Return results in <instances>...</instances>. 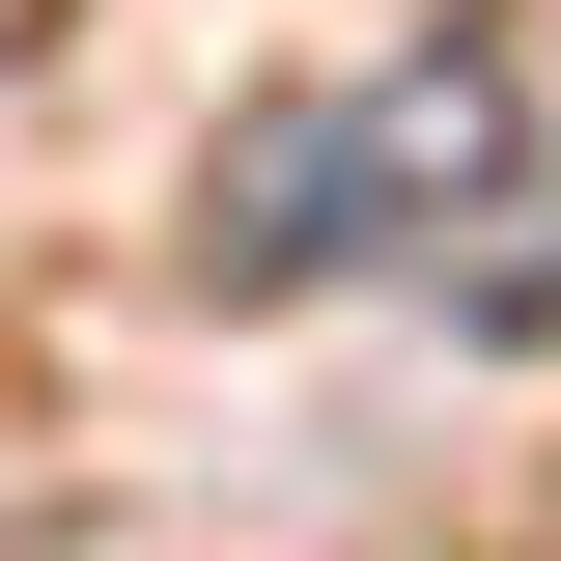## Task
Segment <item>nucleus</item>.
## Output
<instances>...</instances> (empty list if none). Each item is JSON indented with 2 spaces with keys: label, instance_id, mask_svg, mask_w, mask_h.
I'll list each match as a JSON object with an SVG mask.
<instances>
[{
  "label": "nucleus",
  "instance_id": "1",
  "mask_svg": "<svg viewBox=\"0 0 561 561\" xmlns=\"http://www.w3.org/2000/svg\"><path fill=\"white\" fill-rule=\"evenodd\" d=\"M309 253H393V280H449L478 337H561V140H534V84L505 57H393L365 113L225 140L197 280H309Z\"/></svg>",
  "mask_w": 561,
  "mask_h": 561
}]
</instances>
